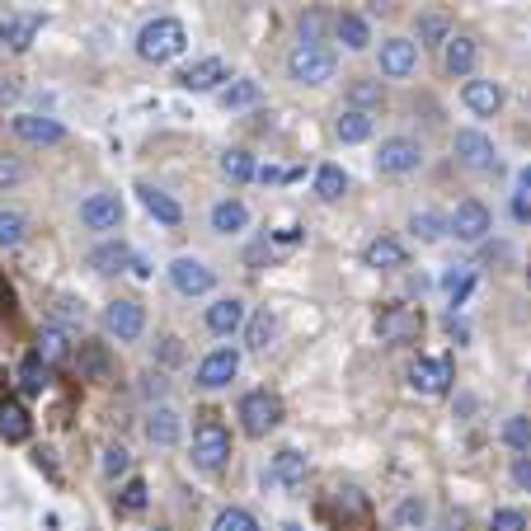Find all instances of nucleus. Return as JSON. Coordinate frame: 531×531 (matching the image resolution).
<instances>
[{
    "label": "nucleus",
    "instance_id": "1",
    "mask_svg": "<svg viewBox=\"0 0 531 531\" xmlns=\"http://www.w3.org/2000/svg\"><path fill=\"white\" fill-rule=\"evenodd\" d=\"M184 47H188V29L174 15L151 19V24H141V33H137V57L141 62H151V66L174 62Z\"/></svg>",
    "mask_w": 531,
    "mask_h": 531
},
{
    "label": "nucleus",
    "instance_id": "2",
    "mask_svg": "<svg viewBox=\"0 0 531 531\" xmlns=\"http://www.w3.org/2000/svg\"><path fill=\"white\" fill-rule=\"evenodd\" d=\"M226 461H231V428L221 419H212V414H203L198 428H193V466L217 475Z\"/></svg>",
    "mask_w": 531,
    "mask_h": 531
},
{
    "label": "nucleus",
    "instance_id": "3",
    "mask_svg": "<svg viewBox=\"0 0 531 531\" xmlns=\"http://www.w3.org/2000/svg\"><path fill=\"white\" fill-rule=\"evenodd\" d=\"M339 71V57L329 47H315V43H297L287 52V76L297 85H329Z\"/></svg>",
    "mask_w": 531,
    "mask_h": 531
},
{
    "label": "nucleus",
    "instance_id": "4",
    "mask_svg": "<svg viewBox=\"0 0 531 531\" xmlns=\"http://www.w3.org/2000/svg\"><path fill=\"white\" fill-rule=\"evenodd\" d=\"M235 419H240V428H245V438H268V433L282 423V400L273 391H245L240 395Z\"/></svg>",
    "mask_w": 531,
    "mask_h": 531
},
{
    "label": "nucleus",
    "instance_id": "5",
    "mask_svg": "<svg viewBox=\"0 0 531 531\" xmlns=\"http://www.w3.org/2000/svg\"><path fill=\"white\" fill-rule=\"evenodd\" d=\"M423 311L419 306H405V301H391V306H381V315H376V339L381 344H414L423 334Z\"/></svg>",
    "mask_w": 531,
    "mask_h": 531
},
{
    "label": "nucleus",
    "instance_id": "6",
    "mask_svg": "<svg viewBox=\"0 0 531 531\" xmlns=\"http://www.w3.org/2000/svg\"><path fill=\"white\" fill-rule=\"evenodd\" d=\"M452 156H456V165H466V170H475V174H489L499 165V151H494V141H489L480 127H461V132H456Z\"/></svg>",
    "mask_w": 531,
    "mask_h": 531
},
{
    "label": "nucleus",
    "instance_id": "7",
    "mask_svg": "<svg viewBox=\"0 0 531 531\" xmlns=\"http://www.w3.org/2000/svg\"><path fill=\"white\" fill-rule=\"evenodd\" d=\"M104 329H109L118 344H132L141 339V329H146V306L137 297H118L104 306Z\"/></svg>",
    "mask_w": 531,
    "mask_h": 531
},
{
    "label": "nucleus",
    "instance_id": "8",
    "mask_svg": "<svg viewBox=\"0 0 531 531\" xmlns=\"http://www.w3.org/2000/svg\"><path fill=\"white\" fill-rule=\"evenodd\" d=\"M423 165V146L414 137H386L381 151H376V170L400 179V174H414Z\"/></svg>",
    "mask_w": 531,
    "mask_h": 531
},
{
    "label": "nucleus",
    "instance_id": "9",
    "mask_svg": "<svg viewBox=\"0 0 531 531\" xmlns=\"http://www.w3.org/2000/svg\"><path fill=\"white\" fill-rule=\"evenodd\" d=\"M489 231H494V217H489V207L480 203V198H466V203H456V212L447 217V235L466 240V245L485 240Z\"/></svg>",
    "mask_w": 531,
    "mask_h": 531
},
{
    "label": "nucleus",
    "instance_id": "10",
    "mask_svg": "<svg viewBox=\"0 0 531 531\" xmlns=\"http://www.w3.org/2000/svg\"><path fill=\"white\" fill-rule=\"evenodd\" d=\"M452 358H414V367H409V386L419 395H447L452 391Z\"/></svg>",
    "mask_w": 531,
    "mask_h": 531
},
{
    "label": "nucleus",
    "instance_id": "11",
    "mask_svg": "<svg viewBox=\"0 0 531 531\" xmlns=\"http://www.w3.org/2000/svg\"><path fill=\"white\" fill-rule=\"evenodd\" d=\"M376 66H381V76H391V80L414 76V66H419V43H414V38H386V43L376 47Z\"/></svg>",
    "mask_w": 531,
    "mask_h": 531
},
{
    "label": "nucleus",
    "instance_id": "12",
    "mask_svg": "<svg viewBox=\"0 0 531 531\" xmlns=\"http://www.w3.org/2000/svg\"><path fill=\"white\" fill-rule=\"evenodd\" d=\"M10 132H15L24 146H57L66 141V127L57 118H47V113H15L10 118Z\"/></svg>",
    "mask_w": 531,
    "mask_h": 531
},
{
    "label": "nucleus",
    "instance_id": "13",
    "mask_svg": "<svg viewBox=\"0 0 531 531\" xmlns=\"http://www.w3.org/2000/svg\"><path fill=\"white\" fill-rule=\"evenodd\" d=\"M80 226L85 231H118L123 226V198L118 193H90L80 203Z\"/></svg>",
    "mask_w": 531,
    "mask_h": 531
},
{
    "label": "nucleus",
    "instance_id": "14",
    "mask_svg": "<svg viewBox=\"0 0 531 531\" xmlns=\"http://www.w3.org/2000/svg\"><path fill=\"white\" fill-rule=\"evenodd\" d=\"M170 282L174 292H184V297H203V292H212L217 287V273L203 264V259H188V254H179L170 264Z\"/></svg>",
    "mask_w": 531,
    "mask_h": 531
},
{
    "label": "nucleus",
    "instance_id": "15",
    "mask_svg": "<svg viewBox=\"0 0 531 531\" xmlns=\"http://www.w3.org/2000/svg\"><path fill=\"white\" fill-rule=\"evenodd\" d=\"M235 372H240V353L235 348H212L203 362H198V386L203 391H221V386H231Z\"/></svg>",
    "mask_w": 531,
    "mask_h": 531
},
{
    "label": "nucleus",
    "instance_id": "16",
    "mask_svg": "<svg viewBox=\"0 0 531 531\" xmlns=\"http://www.w3.org/2000/svg\"><path fill=\"white\" fill-rule=\"evenodd\" d=\"M475 57H480V43L470 38V33H452L447 43H442V71L456 80H466L475 71Z\"/></svg>",
    "mask_w": 531,
    "mask_h": 531
},
{
    "label": "nucleus",
    "instance_id": "17",
    "mask_svg": "<svg viewBox=\"0 0 531 531\" xmlns=\"http://www.w3.org/2000/svg\"><path fill=\"white\" fill-rule=\"evenodd\" d=\"M231 80V66L221 62V57H203V62H193L188 71H179V85L193 94H203V90H221Z\"/></svg>",
    "mask_w": 531,
    "mask_h": 531
},
{
    "label": "nucleus",
    "instance_id": "18",
    "mask_svg": "<svg viewBox=\"0 0 531 531\" xmlns=\"http://www.w3.org/2000/svg\"><path fill=\"white\" fill-rule=\"evenodd\" d=\"M461 99H466V109L475 113V118H494V113L503 109V85L499 80H466V90H461Z\"/></svg>",
    "mask_w": 531,
    "mask_h": 531
},
{
    "label": "nucleus",
    "instance_id": "19",
    "mask_svg": "<svg viewBox=\"0 0 531 531\" xmlns=\"http://www.w3.org/2000/svg\"><path fill=\"white\" fill-rule=\"evenodd\" d=\"M405 245L395 240V235H376V240H367V250H362V264L376 268V273H395V268H405Z\"/></svg>",
    "mask_w": 531,
    "mask_h": 531
},
{
    "label": "nucleus",
    "instance_id": "20",
    "mask_svg": "<svg viewBox=\"0 0 531 531\" xmlns=\"http://www.w3.org/2000/svg\"><path fill=\"white\" fill-rule=\"evenodd\" d=\"M146 438H151V447H174V442L184 438V419L170 405H156L146 414Z\"/></svg>",
    "mask_w": 531,
    "mask_h": 531
},
{
    "label": "nucleus",
    "instance_id": "21",
    "mask_svg": "<svg viewBox=\"0 0 531 531\" xmlns=\"http://www.w3.org/2000/svg\"><path fill=\"white\" fill-rule=\"evenodd\" d=\"M372 132H376V118L367 109H339V118H334V137L344 141V146H358V141H372Z\"/></svg>",
    "mask_w": 531,
    "mask_h": 531
},
{
    "label": "nucleus",
    "instance_id": "22",
    "mask_svg": "<svg viewBox=\"0 0 531 531\" xmlns=\"http://www.w3.org/2000/svg\"><path fill=\"white\" fill-rule=\"evenodd\" d=\"M76 367L85 381H113V353L109 344H94V339H85V344L76 348Z\"/></svg>",
    "mask_w": 531,
    "mask_h": 531
},
{
    "label": "nucleus",
    "instance_id": "23",
    "mask_svg": "<svg viewBox=\"0 0 531 531\" xmlns=\"http://www.w3.org/2000/svg\"><path fill=\"white\" fill-rule=\"evenodd\" d=\"M137 264V254L127 250L123 240H104L99 250H90V268L99 273V278H113V273H123V268Z\"/></svg>",
    "mask_w": 531,
    "mask_h": 531
},
{
    "label": "nucleus",
    "instance_id": "24",
    "mask_svg": "<svg viewBox=\"0 0 531 531\" xmlns=\"http://www.w3.org/2000/svg\"><path fill=\"white\" fill-rule=\"evenodd\" d=\"M306 475H311V461H306L297 447H282V452L273 456V480H278L282 489H301Z\"/></svg>",
    "mask_w": 531,
    "mask_h": 531
},
{
    "label": "nucleus",
    "instance_id": "25",
    "mask_svg": "<svg viewBox=\"0 0 531 531\" xmlns=\"http://www.w3.org/2000/svg\"><path fill=\"white\" fill-rule=\"evenodd\" d=\"M240 325H245V301L240 297H221L207 306V329H212V334L226 339V334H235Z\"/></svg>",
    "mask_w": 531,
    "mask_h": 531
},
{
    "label": "nucleus",
    "instance_id": "26",
    "mask_svg": "<svg viewBox=\"0 0 531 531\" xmlns=\"http://www.w3.org/2000/svg\"><path fill=\"white\" fill-rule=\"evenodd\" d=\"M33 353L47 362V367H57V362L66 358H76V348H71V334H66L62 325H47L38 329V344H33Z\"/></svg>",
    "mask_w": 531,
    "mask_h": 531
},
{
    "label": "nucleus",
    "instance_id": "27",
    "mask_svg": "<svg viewBox=\"0 0 531 531\" xmlns=\"http://www.w3.org/2000/svg\"><path fill=\"white\" fill-rule=\"evenodd\" d=\"M43 29V15H15V19H0V47L10 52H24L33 43V33Z\"/></svg>",
    "mask_w": 531,
    "mask_h": 531
},
{
    "label": "nucleus",
    "instance_id": "28",
    "mask_svg": "<svg viewBox=\"0 0 531 531\" xmlns=\"http://www.w3.org/2000/svg\"><path fill=\"white\" fill-rule=\"evenodd\" d=\"M447 38H452V15L442 5L419 10V47H442Z\"/></svg>",
    "mask_w": 531,
    "mask_h": 531
},
{
    "label": "nucleus",
    "instance_id": "29",
    "mask_svg": "<svg viewBox=\"0 0 531 531\" xmlns=\"http://www.w3.org/2000/svg\"><path fill=\"white\" fill-rule=\"evenodd\" d=\"M334 38L348 47V52H367L372 47V29H367V19L344 10V15H334Z\"/></svg>",
    "mask_w": 531,
    "mask_h": 531
},
{
    "label": "nucleus",
    "instance_id": "30",
    "mask_svg": "<svg viewBox=\"0 0 531 531\" xmlns=\"http://www.w3.org/2000/svg\"><path fill=\"white\" fill-rule=\"evenodd\" d=\"M137 193H141V207H146L160 226H179V221H184V207L174 203L170 193H160V188H151V184H137Z\"/></svg>",
    "mask_w": 531,
    "mask_h": 531
},
{
    "label": "nucleus",
    "instance_id": "31",
    "mask_svg": "<svg viewBox=\"0 0 531 531\" xmlns=\"http://www.w3.org/2000/svg\"><path fill=\"white\" fill-rule=\"evenodd\" d=\"M29 433H33L29 409L19 405V400H0V438L5 442H29Z\"/></svg>",
    "mask_w": 531,
    "mask_h": 531
},
{
    "label": "nucleus",
    "instance_id": "32",
    "mask_svg": "<svg viewBox=\"0 0 531 531\" xmlns=\"http://www.w3.org/2000/svg\"><path fill=\"white\" fill-rule=\"evenodd\" d=\"M245 226H250V207L240 198H226V203L212 207V231L217 235H240Z\"/></svg>",
    "mask_w": 531,
    "mask_h": 531
},
{
    "label": "nucleus",
    "instance_id": "33",
    "mask_svg": "<svg viewBox=\"0 0 531 531\" xmlns=\"http://www.w3.org/2000/svg\"><path fill=\"white\" fill-rule=\"evenodd\" d=\"M217 99H221V109H254L264 99V85L259 80H226L217 90Z\"/></svg>",
    "mask_w": 531,
    "mask_h": 531
},
{
    "label": "nucleus",
    "instance_id": "34",
    "mask_svg": "<svg viewBox=\"0 0 531 531\" xmlns=\"http://www.w3.org/2000/svg\"><path fill=\"white\" fill-rule=\"evenodd\" d=\"M344 193H348V174L339 170V165H320V170H315V198H320V203H339Z\"/></svg>",
    "mask_w": 531,
    "mask_h": 531
},
{
    "label": "nucleus",
    "instance_id": "35",
    "mask_svg": "<svg viewBox=\"0 0 531 531\" xmlns=\"http://www.w3.org/2000/svg\"><path fill=\"white\" fill-rule=\"evenodd\" d=\"M334 29V19L325 15V10H320V5H311V10H306V15L297 19V38L301 43H315V47H325V33Z\"/></svg>",
    "mask_w": 531,
    "mask_h": 531
},
{
    "label": "nucleus",
    "instance_id": "36",
    "mask_svg": "<svg viewBox=\"0 0 531 531\" xmlns=\"http://www.w3.org/2000/svg\"><path fill=\"white\" fill-rule=\"evenodd\" d=\"M19 386H24L29 395L47 391V386H52V367H47V362L38 358V353H29V358L19 362Z\"/></svg>",
    "mask_w": 531,
    "mask_h": 531
},
{
    "label": "nucleus",
    "instance_id": "37",
    "mask_svg": "<svg viewBox=\"0 0 531 531\" xmlns=\"http://www.w3.org/2000/svg\"><path fill=\"white\" fill-rule=\"evenodd\" d=\"M221 174H226L231 184H250V179H259V165H254L250 151H226V156H221Z\"/></svg>",
    "mask_w": 531,
    "mask_h": 531
},
{
    "label": "nucleus",
    "instance_id": "38",
    "mask_svg": "<svg viewBox=\"0 0 531 531\" xmlns=\"http://www.w3.org/2000/svg\"><path fill=\"white\" fill-rule=\"evenodd\" d=\"M273 334H278V320H273V311L250 315V325H245V344H250L254 353H264V348L273 344Z\"/></svg>",
    "mask_w": 531,
    "mask_h": 531
},
{
    "label": "nucleus",
    "instance_id": "39",
    "mask_svg": "<svg viewBox=\"0 0 531 531\" xmlns=\"http://www.w3.org/2000/svg\"><path fill=\"white\" fill-rule=\"evenodd\" d=\"M381 99H386V90H381V80H372V76H358L353 85H348V104H353V109L372 113Z\"/></svg>",
    "mask_w": 531,
    "mask_h": 531
},
{
    "label": "nucleus",
    "instance_id": "40",
    "mask_svg": "<svg viewBox=\"0 0 531 531\" xmlns=\"http://www.w3.org/2000/svg\"><path fill=\"white\" fill-rule=\"evenodd\" d=\"M391 517H395V527H400V531H419L423 522H428V503H423L419 494H409V499L395 503Z\"/></svg>",
    "mask_w": 531,
    "mask_h": 531
},
{
    "label": "nucleus",
    "instance_id": "41",
    "mask_svg": "<svg viewBox=\"0 0 531 531\" xmlns=\"http://www.w3.org/2000/svg\"><path fill=\"white\" fill-rule=\"evenodd\" d=\"M24 235H29L24 212H0V250H19V245H24Z\"/></svg>",
    "mask_w": 531,
    "mask_h": 531
},
{
    "label": "nucleus",
    "instance_id": "42",
    "mask_svg": "<svg viewBox=\"0 0 531 531\" xmlns=\"http://www.w3.org/2000/svg\"><path fill=\"white\" fill-rule=\"evenodd\" d=\"M212 531H264V527H259V517H254L250 508H221Z\"/></svg>",
    "mask_w": 531,
    "mask_h": 531
},
{
    "label": "nucleus",
    "instance_id": "43",
    "mask_svg": "<svg viewBox=\"0 0 531 531\" xmlns=\"http://www.w3.org/2000/svg\"><path fill=\"white\" fill-rule=\"evenodd\" d=\"M334 503H339V517H344V522H367V517H372V508H367V499H362L358 489H339V494H334Z\"/></svg>",
    "mask_w": 531,
    "mask_h": 531
},
{
    "label": "nucleus",
    "instance_id": "44",
    "mask_svg": "<svg viewBox=\"0 0 531 531\" xmlns=\"http://www.w3.org/2000/svg\"><path fill=\"white\" fill-rule=\"evenodd\" d=\"M409 231L433 245V240H442V235H447V221H442L438 212H414V217H409Z\"/></svg>",
    "mask_w": 531,
    "mask_h": 531
},
{
    "label": "nucleus",
    "instance_id": "45",
    "mask_svg": "<svg viewBox=\"0 0 531 531\" xmlns=\"http://www.w3.org/2000/svg\"><path fill=\"white\" fill-rule=\"evenodd\" d=\"M503 442H508L513 452H527L531 447V419L527 414H513V419L503 423Z\"/></svg>",
    "mask_w": 531,
    "mask_h": 531
},
{
    "label": "nucleus",
    "instance_id": "46",
    "mask_svg": "<svg viewBox=\"0 0 531 531\" xmlns=\"http://www.w3.org/2000/svg\"><path fill=\"white\" fill-rule=\"evenodd\" d=\"M146 494H151V489H146V480H141V475H132V480L118 489V508H123V513H141V508H146Z\"/></svg>",
    "mask_w": 531,
    "mask_h": 531
},
{
    "label": "nucleus",
    "instance_id": "47",
    "mask_svg": "<svg viewBox=\"0 0 531 531\" xmlns=\"http://www.w3.org/2000/svg\"><path fill=\"white\" fill-rule=\"evenodd\" d=\"M442 287H447V297H452V306H461V301L470 297V287H475V273H470V268L461 264V268H452V273L442 278Z\"/></svg>",
    "mask_w": 531,
    "mask_h": 531
},
{
    "label": "nucleus",
    "instance_id": "48",
    "mask_svg": "<svg viewBox=\"0 0 531 531\" xmlns=\"http://www.w3.org/2000/svg\"><path fill=\"white\" fill-rule=\"evenodd\" d=\"M99 470H104V480H118V475H127V470H132V452H127V447H104Z\"/></svg>",
    "mask_w": 531,
    "mask_h": 531
},
{
    "label": "nucleus",
    "instance_id": "49",
    "mask_svg": "<svg viewBox=\"0 0 531 531\" xmlns=\"http://www.w3.org/2000/svg\"><path fill=\"white\" fill-rule=\"evenodd\" d=\"M29 179V165L19 156H0V188H15V184H24Z\"/></svg>",
    "mask_w": 531,
    "mask_h": 531
},
{
    "label": "nucleus",
    "instance_id": "50",
    "mask_svg": "<svg viewBox=\"0 0 531 531\" xmlns=\"http://www.w3.org/2000/svg\"><path fill=\"white\" fill-rule=\"evenodd\" d=\"M489 531H527V513L522 508H499L489 517Z\"/></svg>",
    "mask_w": 531,
    "mask_h": 531
},
{
    "label": "nucleus",
    "instance_id": "51",
    "mask_svg": "<svg viewBox=\"0 0 531 531\" xmlns=\"http://www.w3.org/2000/svg\"><path fill=\"white\" fill-rule=\"evenodd\" d=\"M52 315H57L62 325H80V320H85V301H76V297H57V301H52Z\"/></svg>",
    "mask_w": 531,
    "mask_h": 531
},
{
    "label": "nucleus",
    "instance_id": "52",
    "mask_svg": "<svg viewBox=\"0 0 531 531\" xmlns=\"http://www.w3.org/2000/svg\"><path fill=\"white\" fill-rule=\"evenodd\" d=\"M513 480L531 494V456H517V461H513Z\"/></svg>",
    "mask_w": 531,
    "mask_h": 531
},
{
    "label": "nucleus",
    "instance_id": "53",
    "mask_svg": "<svg viewBox=\"0 0 531 531\" xmlns=\"http://www.w3.org/2000/svg\"><path fill=\"white\" fill-rule=\"evenodd\" d=\"M15 311V292H10V282H0V315Z\"/></svg>",
    "mask_w": 531,
    "mask_h": 531
},
{
    "label": "nucleus",
    "instance_id": "54",
    "mask_svg": "<svg viewBox=\"0 0 531 531\" xmlns=\"http://www.w3.org/2000/svg\"><path fill=\"white\" fill-rule=\"evenodd\" d=\"M141 391H146V395H165V376H160V372H151V376H146V386H141Z\"/></svg>",
    "mask_w": 531,
    "mask_h": 531
},
{
    "label": "nucleus",
    "instance_id": "55",
    "mask_svg": "<svg viewBox=\"0 0 531 531\" xmlns=\"http://www.w3.org/2000/svg\"><path fill=\"white\" fill-rule=\"evenodd\" d=\"M301 240V226H287V231H278V245H297Z\"/></svg>",
    "mask_w": 531,
    "mask_h": 531
},
{
    "label": "nucleus",
    "instance_id": "56",
    "mask_svg": "<svg viewBox=\"0 0 531 531\" xmlns=\"http://www.w3.org/2000/svg\"><path fill=\"white\" fill-rule=\"evenodd\" d=\"M513 212H517L522 221H527V217H531V203H527V198H517V203H513Z\"/></svg>",
    "mask_w": 531,
    "mask_h": 531
},
{
    "label": "nucleus",
    "instance_id": "57",
    "mask_svg": "<svg viewBox=\"0 0 531 531\" xmlns=\"http://www.w3.org/2000/svg\"><path fill=\"white\" fill-rule=\"evenodd\" d=\"M5 94H10V85H5V80H0V104H5Z\"/></svg>",
    "mask_w": 531,
    "mask_h": 531
},
{
    "label": "nucleus",
    "instance_id": "58",
    "mask_svg": "<svg viewBox=\"0 0 531 531\" xmlns=\"http://www.w3.org/2000/svg\"><path fill=\"white\" fill-rule=\"evenodd\" d=\"M282 531H301V527H297V522H287V527H282Z\"/></svg>",
    "mask_w": 531,
    "mask_h": 531
},
{
    "label": "nucleus",
    "instance_id": "59",
    "mask_svg": "<svg viewBox=\"0 0 531 531\" xmlns=\"http://www.w3.org/2000/svg\"><path fill=\"white\" fill-rule=\"evenodd\" d=\"M527 282H531V264H527Z\"/></svg>",
    "mask_w": 531,
    "mask_h": 531
},
{
    "label": "nucleus",
    "instance_id": "60",
    "mask_svg": "<svg viewBox=\"0 0 531 531\" xmlns=\"http://www.w3.org/2000/svg\"><path fill=\"white\" fill-rule=\"evenodd\" d=\"M156 531H165V527H156Z\"/></svg>",
    "mask_w": 531,
    "mask_h": 531
}]
</instances>
